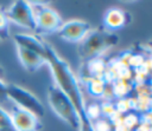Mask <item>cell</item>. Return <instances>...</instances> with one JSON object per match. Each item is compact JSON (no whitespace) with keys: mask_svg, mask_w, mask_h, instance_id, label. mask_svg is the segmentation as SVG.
Segmentation results:
<instances>
[{"mask_svg":"<svg viewBox=\"0 0 152 131\" xmlns=\"http://www.w3.org/2000/svg\"><path fill=\"white\" fill-rule=\"evenodd\" d=\"M45 61L50 67L51 74L57 86L74 104L78 119L86 116V100L81 90L78 79L75 72L71 70L68 61H65L52 46L45 42Z\"/></svg>","mask_w":152,"mask_h":131,"instance_id":"6da1fadb","label":"cell"},{"mask_svg":"<svg viewBox=\"0 0 152 131\" xmlns=\"http://www.w3.org/2000/svg\"><path fill=\"white\" fill-rule=\"evenodd\" d=\"M118 42L119 37L115 33L108 32L104 28L91 30L77 44V53L86 63L95 58H102V55L118 45Z\"/></svg>","mask_w":152,"mask_h":131,"instance_id":"7a4b0ae2","label":"cell"},{"mask_svg":"<svg viewBox=\"0 0 152 131\" xmlns=\"http://www.w3.org/2000/svg\"><path fill=\"white\" fill-rule=\"evenodd\" d=\"M48 101L52 111L69 126L78 130L80 120L71 100L55 85L48 87Z\"/></svg>","mask_w":152,"mask_h":131,"instance_id":"3957f363","label":"cell"},{"mask_svg":"<svg viewBox=\"0 0 152 131\" xmlns=\"http://www.w3.org/2000/svg\"><path fill=\"white\" fill-rule=\"evenodd\" d=\"M31 7L34 14L36 28L34 32L40 35H48L57 33L63 25L62 17L50 6L42 2H31Z\"/></svg>","mask_w":152,"mask_h":131,"instance_id":"277c9868","label":"cell"},{"mask_svg":"<svg viewBox=\"0 0 152 131\" xmlns=\"http://www.w3.org/2000/svg\"><path fill=\"white\" fill-rule=\"evenodd\" d=\"M6 94H7V99H11L15 104V106L33 113L36 117L39 118L45 114V107L43 103L28 90L14 83H7Z\"/></svg>","mask_w":152,"mask_h":131,"instance_id":"5b68a950","label":"cell"},{"mask_svg":"<svg viewBox=\"0 0 152 131\" xmlns=\"http://www.w3.org/2000/svg\"><path fill=\"white\" fill-rule=\"evenodd\" d=\"M5 13L10 22H13L20 27L34 31L36 20H34L32 7H31V2L25 0H15L5 11Z\"/></svg>","mask_w":152,"mask_h":131,"instance_id":"8992f818","label":"cell"},{"mask_svg":"<svg viewBox=\"0 0 152 131\" xmlns=\"http://www.w3.org/2000/svg\"><path fill=\"white\" fill-rule=\"evenodd\" d=\"M91 30H93L91 25L88 21L72 19L66 22H63L57 34L64 41H68L71 44H78Z\"/></svg>","mask_w":152,"mask_h":131,"instance_id":"52a82bcc","label":"cell"},{"mask_svg":"<svg viewBox=\"0 0 152 131\" xmlns=\"http://www.w3.org/2000/svg\"><path fill=\"white\" fill-rule=\"evenodd\" d=\"M10 116L17 131H40L43 127L38 117L15 105L12 107Z\"/></svg>","mask_w":152,"mask_h":131,"instance_id":"ba28073f","label":"cell"},{"mask_svg":"<svg viewBox=\"0 0 152 131\" xmlns=\"http://www.w3.org/2000/svg\"><path fill=\"white\" fill-rule=\"evenodd\" d=\"M131 21V15L127 11L119 7L108 8L103 15V28L114 33L118 30L124 28Z\"/></svg>","mask_w":152,"mask_h":131,"instance_id":"9c48e42d","label":"cell"},{"mask_svg":"<svg viewBox=\"0 0 152 131\" xmlns=\"http://www.w3.org/2000/svg\"><path fill=\"white\" fill-rule=\"evenodd\" d=\"M17 53H18V58H19V61L23 65V67L31 73L38 71L43 65L46 64L45 57H43L31 50L17 46Z\"/></svg>","mask_w":152,"mask_h":131,"instance_id":"30bf717a","label":"cell"},{"mask_svg":"<svg viewBox=\"0 0 152 131\" xmlns=\"http://www.w3.org/2000/svg\"><path fill=\"white\" fill-rule=\"evenodd\" d=\"M13 41L19 47L31 50V51L45 57V42L42 41L37 35L17 33V34L13 35Z\"/></svg>","mask_w":152,"mask_h":131,"instance_id":"8fae6325","label":"cell"},{"mask_svg":"<svg viewBox=\"0 0 152 131\" xmlns=\"http://www.w3.org/2000/svg\"><path fill=\"white\" fill-rule=\"evenodd\" d=\"M86 76L82 77L83 80L91 79V78H100L104 79L107 73V64L103 58H95L84 63V71Z\"/></svg>","mask_w":152,"mask_h":131,"instance_id":"7c38bea8","label":"cell"},{"mask_svg":"<svg viewBox=\"0 0 152 131\" xmlns=\"http://www.w3.org/2000/svg\"><path fill=\"white\" fill-rule=\"evenodd\" d=\"M88 93L95 98H103L104 93H106V89L109 81H107L106 79H100V78H91V79H86L83 80Z\"/></svg>","mask_w":152,"mask_h":131,"instance_id":"4fadbf2b","label":"cell"},{"mask_svg":"<svg viewBox=\"0 0 152 131\" xmlns=\"http://www.w3.org/2000/svg\"><path fill=\"white\" fill-rule=\"evenodd\" d=\"M132 90H133V85L129 84L126 80H114V81H112L113 97H115L118 99L126 98L131 93Z\"/></svg>","mask_w":152,"mask_h":131,"instance_id":"5bb4252c","label":"cell"},{"mask_svg":"<svg viewBox=\"0 0 152 131\" xmlns=\"http://www.w3.org/2000/svg\"><path fill=\"white\" fill-rule=\"evenodd\" d=\"M121 124L128 130V131H134L139 125H140V119L135 113H126L121 118Z\"/></svg>","mask_w":152,"mask_h":131,"instance_id":"9a60e30c","label":"cell"},{"mask_svg":"<svg viewBox=\"0 0 152 131\" xmlns=\"http://www.w3.org/2000/svg\"><path fill=\"white\" fill-rule=\"evenodd\" d=\"M0 129L6 130V131H17L13 126L10 113L1 106H0Z\"/></svg>","mask_w":152,"mask_h":131,"instance_id":"2e32d148","label":"cell"},{"mask_svg":"<svg viewBox=\"0 0 152 131\" xmlns=\"http://www.w3.org/2000/svg\"><path fill=\"white\" fill-rule=\"evenodd\" d=\"M10 33V21L6 17L5 11L0 7V41L6 39Z\"/></svg>","mask_w":152,"mask_h":131,"instance_id":"e0dca14e","label":"cell"},{"mask_svg":"<svg viewBox=\"0 0 152 131\" xmlns=\"http://www.w3.org/2000/svg\"><path fill=\"white\" fill-rule=\"evenodd\" d=\"M86 116L91 122L101 118V109H100V105L97 103H91V104L86 105Z\"/></svg>","mask_w":152,"mask_h":131,"instance_id":"ac0fdd59","label":"cell"},{"mask_svg":"<svg viewBox=\"0 0 152 131\" xmlns=\"http://www.w3.org/2000/svg\"><path fill=\"white\" fill-rule=\"evenodd\" d=\"M100 109H101V114L103 116V118L106 117V119H109L112 116H114L116 113L115 105L112 100H104L100 105Z\"/></svg>","mask_w":152,"mask_h":131,"instance_id":"d6986e66","label":"cell"},{"mask_svg":"<svg viewBox=\"0 0 152 131\" xmlns=\"http://www.w3.org/2000/svg\"><path fill=\"white\" fill-rule=\"evenodd\" d=\"M94 130L95 131H113V127L110 125V122L106 118H99L93 122Z\"/></svg>","mask_w":152,"mask_h":131,"instance_id":"ffe728a7","label":"cell"},{"mask_svg":"<svg viewBox=\"0 0 152 131\" xmlns=\"http://www.w3.org/2000/svg\"><path fill=\"white\" fill-rule=\"evenodd\" d=\"M80 126H78V131H95L94 130V125L93 122L88 119V117H83L80 118Z\"/></svg>","mask_w":152,"mask_h":131,"instance_id":"44dd1931","label":"cell"},{"mask_svg":"<svg viewBox=\"0 0 152 131\" xmlns=\"http://www.w3.org/2000/svg\"><path fill=\"white\" fill-rule=\"evenodd\" d=\"M2 76H4V72L0 67V103H5L7 100V94H6V84L2 79Z\"/></svg>","mask_w":152,"mask_h":131,"instance_id":"7402d4cb","label":"cell"}]
</instances>
